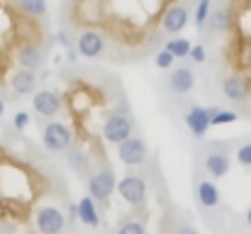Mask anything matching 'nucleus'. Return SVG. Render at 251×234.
<instances>
[{
  "label": "nucleus",
  "instance_id": "1",
  "mask_svg": "<svg viewBox=\"0 0 251 234\" xmlns=\"http://www.w3.org/2000/svg\"><path fill=\"white\" fill-rule=\"evenodd\" d=\"M115 188H117V178H115L112 168H100L88 181V190H90V198L95 203H107V198L112 195Z\"/></svg>",
  "mask_w": 251,
  "mask_h": 234
},
{
  "label": "nucleus",
  "instance_id": "2",
  "mask_svg": "<svg viewBox=\"0 0 251 234\" xmlns=\"http://www.w3.org/2000/svg\"><path fill=\"white\" fill-rule=\"evenodd\" d=\"M42 142L49 152H64L71 147L74 142V132L69 130V125L64 122H49L42 132Z\"/></svg>",
  "mask_w": 251,
  "mask_h": 234
},
{
  "label": "nucleus",
  "instance_id": "3",
  "mask_svg": "<svg viewBox=\"0 0 251 234\" xmlns=\"http://www.w3.org/2000/svg\"><path fill=\"white\" fill-rule=\"evenodd\" d=\"M117 193L122 195L125 203H129L132 208H139V205H144V200H147V183H144L142 176L129 173V176H125V178L117 183Z\"/></svg>",
  "mask_w": 251,
  "mask_h": 234
},
{
  "label": "nucleus",
  "instance_id": "4",
  "mask_svg": "<svg viewBox=\"0 0 251 234\" xmlns=\"http://www.w3.org/2000/svg\"><path fill=\"white\" fill-rule=\"evenodd\" d=\"M102 137L110 144H122L132 137V120L127 115H110L102 125Z\"/></svg>",
  "mask_w": 251,
  "mask_h": 234
},
{
  "label": "nucleus",
  "instance_id": "5",
  "mask_svg": "<svg viewBox=\"0 0 251 234\" xmlns=\"http://www.w3.org/2000/svg\"><path fill=\"white\" fill-rule=\"evenodd\" d=\"M34 222H37L39 234H59L64 230V225H66V217H64V212H61L59 208L47 205V208H39V210H37Z\"/></svg>",
  "mask_w": 251,
  "mask_h": 234
},
{
  "label": "nucleus",
  "instance_id": "6",
  "mask_svg": "<svg viewBox=\"0 0 251 234\" xmlns=\"http://www.w3.org/2000/svg\"><path fill=\"white\" fill-rule=\"evenodd\" d=\"M117 156L127 166H139L147 158V144H144V139H139V137L125 139L122 144H117Z\"/></svg>",
  "mask_w": 251,
  "mask_h": 234
},
{
  "label": "nucleus",
  "instance_id": "7",
  "mask_svg": "<svg viewBox=\"0 0 251 234\" xmlns=\"http://www.w3.org/2000/svg\"><path fill=\"white\" fill-rule=\"evenodd\" d=\"M32 107L42 117H54V115L61 112V95L54 93V90H39L32 98Z\"/></svg>",
  "mask_w": 251,
  "mask_h": 234
},
{
  "label": "nucleus",
  "instance_id": "8",
  "mask_svg": "<svg viewBox=\"0 0 251 234\" xmlns=\"http://www.w3.org/2000/svg\"><path fill=\"white\" fill-rule=\"evenodd\" d=\"M188 20H190V12H188L185 5H171L161 17V27L168 34H178L180 29H185Z\"/></svg>",
  "mask_w": 251,
  "mask_h": 234
},
{
  "label": "nucleus",
  "instance_id": "9",
  "mask_svg": "<svg viewBox=\"0 0 251 234\" xmlns=\"http://www.w3.org/2000/svg\"><path fill=\"white\" fill-rule=\"evenodd\" d=\"M185 125L193 132V137H198V139L205 137V132L210 130V110L207 107H200V105L190 107L188 115H185Z\"/></svg>",
  "mask_w": 251,
  "mask_h": 234
},
{
  "label": "nucleus",
  "instance_id": "10",
  "mask_svg": "<svg viewBox=\"0 0 251 234\" xmlns=\"http://www.w3.org/2000/svg\"><path fill=\"white\" fill-rule=\"evenodd\" d=\"M102 44H105V39H102V34L100 32H95V29H85L78 34V54L85 56V59H93V56H98L100 52H102Z\"/></svg>",
  "mask_w": 251,
  "mask_h": 234
},
{
  "label": "nucleus",
  "instance_id": "11",
  "mask_svg": "<svg viewBox=\"0 0 251 234\" xmlns=\"http://www.w3.org/2000/svg\"><path fill=\"white\" fill-rule=\"evenodd\" d=\"M195 88V74L190 69H173L168 76V90L176 95H185Z\"/></svg>",
  "mask_w": 251,
  "mask_h": 234
},
{
  "label": "nucleus",
  "instance_id": "12",
  "mask_svg": "<svg viewBox=\"0 0 251 234\" xmlns=\"http://www.w3.org/2000/svg\"><path fill=\"white\" fill-rule=\"evenodd\" d=\"M222 90H225V95L229 98V100H234V103H242V100H247V93H249V83H247V78L239 76V74H232V76H227L222 80Z\"/></svg>",
  "mask_w": 251,
  "mask_h": 234
},
{
  "label": "nucleus",
  "instance_id": "13",
  "mask_svg": "<svg viewBox=\"0 0 251 234\" xmlns=\"http://www.w3.org/2000/svg\"><path fill=\"white\" fill-rule=\"evenodd\" d=\"M17 64H20V69L37 74V69L44 64V54H42V49H39V47L27 44V47H22V49L17 52Z\"/></svg>",
  "mask_w": 251,
  "mask_h": 234
},
{
  "label": "nucleus",
  "instance_id": "14",
  "mask_svg": "<svg viewBox=\"0 0 251 234\" xmlns=\"http://www.w3.org/2000/svg\"><path fill=\"white\" fill-rule=\"evenodd\" d=\"M229 166H232V161H229L227 152H207V156H205V168H207V173L212 178L227 176L229 173Z\"/></svg>",
  "mask_w": 251,
  "mask_h": 234
},
{
  "label": "nucleus",
  "instance_id": "15",
  "mask_svg": "<svg viewBox=\"0 0 251 234\" xmlns=\"http://www.w3.org/2000/svg\"><path fill=\"white\" fill-rule=\"evenodd\" d=\"M37 74H32V71H25V69H20V71H15L12 76H10V88L15 90V93H20V95H25V93H32L34 90V85H37Z\"/></svg>",
  "mask_w": 251,
  "mask_h": 234
},
{
  "label": "nucleus",
  "instance_id": "16",
  "mask_svg": "<svg viewBox=\"0 0 251 234\" xmlns=\"http://www.w3.org/2000/svg\"><path fill=\"white\" fill-rule=\"evenodd\" d=\"M198 203L202 208H217L220 205V188L212 181H200L198 183Z\"/></svg>",
  "mask_w": 251,
  "mask_h": 234
},
{
  "label": "nucleus",
  "instance_id": "17",
  "mask_svg": "<svg viewBox=\"0 0 251 234\" xmlns=\"http://www.w3.org/2000/svg\"><path fill=\"white\" fill-rule=\"evenodd\" d=\"M76 208H78V220L83 225H88V227H98L100 225V212H98V205H95V200L90 195H85Z\"/></svg>",
  "mask_w": 251,
  "mask_h": 234
},
{
  "label": "nucleus",
  "instance_id": "18",
  "mask_svg": "<svg viewBox=\"0 0 251 234\" xmlns=\"http://www.w3.org/2000/svg\"><path fill=\"white\" fill-rule=\"evenodd\" d=\"M207 22H210V29H212V32H229V27H232V15H229L227 7H215V10H210Z\"/></svg>",
  "mask_w": 251,
  "mask_h": 234
},
{
  "label": "nucleus",
  "instance_id": "19",
  "mask_svg": "<svg viewBox=\"0 0 251 234\" xmlns=\"http://www.w3.org/2000/svg\"><path fill=\"white\" fill-rule=\"evenodd\" d=\"M166 52L173 56V59H185V56L190 54V42H188V39H180V37L168 39L166 42Z\"/></svg>",
  "mask_w": 251,
  "mask_h": 234
},
{
  "label": "nucleus",
  "instance_id": "20",
  "mask_svg": "<svg viewBox=\"0 0 251 234\" xmlns=\"http://www.w3.org/2000/svg\"><path fill=\"white\" fill-rule=\"evenodd\" d=\"M20 7L32 17H44L47 15V0H20Z\"/></svg>",
  "mask_w": 251,
  "mask_h": 234
},
{
  "label": "nucleus",
  "instance_id": "21",
  "mask_svg": "<svg viewBox=\"0 0 251 234\" xmlns=\"http://www.w3.org/2000/svg\"><path fill=\"white\" fill-rule=\"evenodd\" d=\"M239 120V115L234 112V110H217L212 117H210V127H220V125H232V122H237Z\"/></svg>",
  "mask_w": 251,
  "mask_h": 234
},
{
  "label": "nucleus",
  "instance_id": "22",
  "mask_svg": "<svg viewBox=\"0 0 251 234\" xmlns=\"http://www.w3.org/2000/svg\"><path fill=\"white\" fill-rule=\"evenodd\" d=\"M117 234H147V227L139 220H127L117 227Z\"/></svg>",
  "mask_w": 251,
  "mask_h": 234
},
{
  "label": "nucleus",
  "instance_id": "23",
  "mask_svg": "<svg viewBox=\"0 0 251 234\" xmlns=\"http://www.w3.org/2000/svg\"><path fill=\"white\" fill-rule=\"evenodd\" d=\"M210 15V0H198V10H195V25L202 29Z\"/></svg>",
  "mask_w": 251,
  "mask_h": 234
},
{
  "label": "nucleus",
  "instance_id": "24",
  "mask_svg": "<svg viewBox=\"0 0 251 234\" xmlns=\"http://www.w3.org/2000/svg\"><path fill=\"white\" fill-rule=\"evenodd\" d=\"M237 158H239V163H242V166L251 168V142H249V144H242V147H239Z\"/></svg>",
  "mask_w": 251,
  "mask_h": 234
},
{
  "label": "nucleus",
  "instance_id": "25",
  "mask_svg": "<svg viewBox=\"0 0 251 234\" xmlns=\"http://www.w3.org/2000/svg\"><path fill=\"white\" fill-rule=\"evenodd\" d=\"M195 64H202L205 59H207V54H205V47L202 44H195V47H190V54H188Z\"/></svg>",
  "mask_w": 251,
  "mask_h": 234
},
{
  "label": "nucleus",
  "instance_id": "26",
  "mask_svg": "<svg viewBox=\"0 0 251 234\" xmlns=\"http://www.w3.org/2000/svg\"><path fill=\"white\" fill-rule=\"evenodd\" d=\"M173 61H176V59L168 54L166 49L156 54V66H159V69H171V64H173Z\"/></svg>",
  "mask_w": 251,
  "mask_h": 234
},
{
  "label": "nucleus",
  "instance_id": "27",
  "mask_svg": "<svg viewBox=\"0 0 251 234\" xmlns=\"http://www.w3.org/2000/svg\"><path fill=\"white\" fill-rule=\"evenodd\" d=\"M12 125H15V130H27V125H29V115L27 112H17L15 115V120H12Z\"/></svg>",
  "mask_w": 251,
  "mask_h": 234
},
{
  "label": "nucleus",
  "instance_id": "28",
  "mask_svg": "<svg viewBox=\"0 0 251 234\" xmlns=\"http://www.w3.org/2000/svg\"><path fill=\"white\" fill-rule=\"evenodd\" d=\"M71 166H76V168H83V166H85L83 154H71Z\"/></svg>",
  "mask_w": 251,
  "mask_h": 234
},
{
  "label": "nucleus",
  "instance_id": "29",
  "mask_svg": "<svg viewBox=\"0 0 251 234\" xmlns=\"http://www.w3.org/2000/svg\"><path fill=\"white\" fill-rule=\"evenodd\" d=\"M66 54H69V61H78V56H81V54H78V49H74V44H71V47H66Z\"/></svg>",
  "mask_w": 251,
  "mask_h": 234
},
{
  "label": "nucleus",
  "instance_id": "30",
  "mask_svg": "<svg viewBox=\"0 0 251 234\" xmlns=\"http://www.w3.org/2000/svg\"><path fill=\"white\" fill-rule=\"evenodd\" d=\"M176 234H198V230H195V227H190V225H180Z\"/></svg>",
  "mask_w": 251,
  "mask_h": 234
},
{
  "label": "nucleus",
  "instance_id": "31",
  "mask_svg": "<svg viewBox=\"0 0 251 234\" xmlns=\"http://www.w3.org/2000/svg\"><path fill=\"white\" fill-rule=\"evenodd\" d=\"M69 220H71V222H76V220H78V208H76L74 203L69 205Z\"/></svg>",
  "mask_w": 251,
  "mask_h": 234
},
{
  "label": "nucleus",
  "instance_id": "32",
  "mask_svg": "<svg viewBox=\"0 0 251 234\" xmlns=\"http://www.w3.org/2000/svg\"><path fill=\"white\" fill-rule=\"evenodd\" d=\"M2 112H5V103L0 100V117H2Z\"/></svg>",
  "mask_w": 251,
  "mask_h": 234
},
{
  "label": "nucleus",
  "instance_id": "33",
  "mask_svg": "<svg viewBox=\"0 0 251 234\" xmlns=\"http://www.w3.org/2000/svg\"><path fill=\"white\" fill-rule=\"evenodd\" d=\"M247 222L251 225V208H249V212H247Z\"/></svg>",
  "mask_w": 251,
  "mask_h": 234
},
{
  "label": "nucleus",
  "instance_id": "34",
  "mask_svg": "<svg viewBox=\"0 0 251 234\" xmlns=\"http://www.w3.org/2000/svg\"><path fill=\"white\" fill-rule=\"evenodd\" d=\"M59 234H61V232H59Z\"/></svg>",
  "mask_w": 251,
  "mask_h": 234
}]
</instances>
